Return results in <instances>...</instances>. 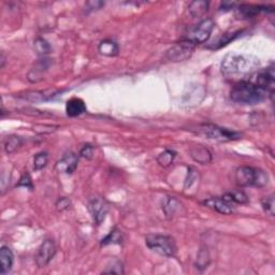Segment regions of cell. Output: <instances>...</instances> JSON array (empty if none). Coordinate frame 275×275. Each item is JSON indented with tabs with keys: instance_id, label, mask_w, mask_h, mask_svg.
Returning a JSON list of instances; mask_svg holds the SVG:
<instances>
[{
	"instance_id": "4dcf8cb0",
	"label": "cell",
	"mask_w": 275,
	"mask_h": 275,
	"mask_svg": "<svg viewBox=\"0 0 275 275\" xmlns=\"http://www.w3.org/2000/svg\"><path fill=\"white\" fill-rule=\"evenodd\" d=\"M80 156L85 159H92L94 157V148L91 144H85L80 150Z\"/></svg>"
},
{
	"instance_id": "d4e9b609",
	"label": "cell",
	"mask_w": 275,
	"mask_h": 275,
	"mask_svg": "<svg viewBox=\"0 0 275 275\" xmlns=\"http://www.w3.org/2000/svg\"><path fill=\"white\" fill-rule=\"evenodd\" d=\"M35 49L38 52V54H40V55H46L50 52V44L42 38H38L35 41Z\"/></svg>"
},
{
	"instance_id": "e0dca14e",
	"label": "cell",
	"mask_w": 275,
	"mask_h": 275,
	"mask_svg": "<svg viewBox=\"0 0 275 275\" xmlns=\"http://www.w3.org/2000/svg\"><path fill=\"white\" fill-rule=\"evenodd\" d=\"M98 52L101 55L106 56V57H114V56L119 55V44L113 40H110V39H105V40H102L99 43Z\"/></svg>"
},
{
	"instance_id": "4316f807",
	"label": "cell",
	"mask_w": 275,
	"mask_h": 275,
	"mask_svg": "<svg viewBox=\"0 0 275 275\" xmlns=\"http://www.w3.org/2000/svg\"><path fill=\"white\" fill-rule=\"evenodd\" d=\"M240 33V31H235V32H230V33H225V35H223L222 38L218 40L215 44H214V49H220L224 46H226L230 41L233 40V39L237 37Z\"/></svg>"
},
{
	"instance_id": "ac0fdd59",
	"label": "cell",
	"mask_w": 275,
	"mask_h": 275,
	"mask_svg": "<svg viewBox=\"0 0 275 275\" xmlns=\"http://www.w3.org/2000/svg\"><path fill=\"white\" fill-rule=\"evenodd\" d=\"M210 3L204 0H196V1L190 2L188 5V12L190 16L194 19H198L203 16L207 10H209Z\"/></svg>"
},
{
	"instance_id": "5b68a950",
	"label": "cell",
	"mask_w": 275,
	"mask_h": 275,
	"mask_svg": "<svg viewBox=\"0 0 275 275\" xmlns=\"http://www.w3.org/2000/svg\"><path fill=\"white\" fill-rule=\"evenodd\" d=\"M197 133L206 139L214 140V141H218V142L235 141V140H239L241 137H242L241 136V133L237 131L230 130V129L223 128L213 124L200 125L197 129Z\"/></svg>"
},
{
	"instance_id": "8fae6325",
	"label": "cell",
	"mask_w": 275,
	"mask_h": 275,
	"mask_svg": "<svg viewBox=\"0 0 275 275\" xmlns=\"http://www.w3.org/2000/svg\"><path fill=\"white\" fill-rule=\"evenodd\" d=\"M78 164V157L76 154L69 151L63 156L57 164H56V169L58 172L66 173V175H72L75 171Z\"/></svg>"
},
{
	"instance_id": "603a6c76",
	"label": "cell",
	"mask_w": 275,
	"mask_h": 275,
	"mask_svg": "<svg viewBox=\"0 0 275 275\" xmlns=\"http://www.w3.org/2000/svg\"><path fill=\"white\" fill-rule=\"evenodd\" d=\"M123 242V233L119 229H113L101 241V245H110V244H121Z\"/></svg>"
},
{
	"instance_id": "7a4b0ae2",
	"label": "cell",
	"mask_w": 275,
	"mask_h": 275,
	"mask_svg": "<svg viewBox=\"0 0 275 275\" xmlns=\"http://www.w3.org/2000/svg\"><path fill=\"white\" fill-rule=\"evenodd\" d=\"M268 96V94L258 87L252 81L242 80L238 82L232 87L230 93V98L235 103L252 105L262 102Z\"/></svg>"
},
{
	"instance_id": "4fadbf2b",
	"label": "cell",
	"mask_w": 275,
	"mask_h": 275,
	"mask_svg": "<svg viewBox=\"0 0 275 275\" xmlns=\"http://www.w3.org/2000/svg\"><path fill=\"white\" fill-rule=\"evenodd\" d=\"M86 112L85 102L80 98H71L67 101L66 113L70 117H76L84 114Z\"/></svg>"
},
{
	"instance_id": "cb8c5ba5",
	"label": "cell",
	"mask_w": 275,
	"mask_h": 275,
	"mask_svg": "<svg viewBox=\"0 0 275 275\" xmlns=\"http://www.w3.org/2000/svg\"><path fill=\"white\" fill-rule=\"evenodd\" d=\"M49 161V155L46 151L38 153L33 157V169L36 171H40L43 168H46Z\"/></svg>"
},
{
	"instance_id": "836d02e7",
	"label": "cell",
	"mask_w": 275,
	"mask_h": 275,
	"mask_svg": "<svg viewBox=\"0 0 275 275\" xmlns=\"http://www.w3.org/2000/svg\"><path fill=\"white\" fill-rule=\"evenodd\" d=\"M234 5H235L234 2H224L222 8H224L223 10H230V9H233Z\"/></svg>"
},
{
	"instance_id": "f1b7e54d",
	"label": "cell",
	"mask_w": 275,
	"mask_h": 275,
	"mask_svg": "<svg viewBox=\"0 0 275 275\" xmlns=\"http://www.w3.org/2000/svg\"><path fill=\"white\" fill-rule=\"evenodd\" d=\"M18 186L19 187H25L27 189H29V190H32L33 189V184H32V179L29 175V173H27V172H24L23 173V175L21 176L20 178V181L18 183Z\"/></svg>"
},
{
	"instance_id": "1f68e13d",
	"label": "cell",
	"mask_w": 275,
	"mask_h": 275,
	"mask_svg": "<svg viewBox=\"0 0 275 275\" xmlns=\"http://www.w3.org/2000/svg\"><path fill=\"white\" fill-rule=\"evenodd\" d=\"M71 204V201L66 198V197H61L56 202V207H57L58 211H65L67 209H69V206Z\"/></svg>"
},
{
	"instance_id": "9a60e30c",
	"label": "cell",
	"mask_w": 275,
	"mask_h": 275,
	"mask_svg": "<svg viewBox=\"0 0 275 275\" xmlns=\"http://www.w3.org/2000/svg\"><path fill=\"white\" fill-rule=\"evenodd\" d=\"M0 260H1V274H8L12 270L14 262L13 251L8 246H2L0 250Z\"/></svg>"
},
{
	"instance_id": "52a82bcc",
	"label": "cell",
	"mask_w": 275,
	"mask_h": 275,
	"mask_svg": "<svg viewBox=\"0 0 275 275\" xmlns=\"http://www.w3.org/2000/svg\"><path fill=\"white\" fill-rule=\"evenodd\" d=\"M214 26L215 23L212 19H205L201 21L200 23L194 28L193 31L189 33L187 39L193 43H195L196 46H197V44L204 43L205 41L209 40L211 33L213 29H214Z\"/></svg>"
},
{
	"instance_id": "3957f363",
	"label": "cell",
	"mask_w": 275,
	"mask_h": 275,
	"mask_svg": "<svg viewBox=\"0 0 275 275\" xmlns=\"http://www.w3.org/2000/svg\"><path fill=\"white\" fill-rule=\"evenodd\" d=\"M234 179L240 187H263L268 184L269 177L265 171L249 166H242L235 170Z\"/></svg>"
},
{
	"instance_id": "7402d4cb",
	"label": "cell",
	"mask_w": 275,
	"mask_h": 275,
	"mask_svg": "<svg viewBox=\"0 0 275 275\" xmlns=\"http://www.w3.org/2000/svg\"><path fill=\"white\" fill-rule=\"evenodd\" d=\"M175 156H176V153L175 150H166L165 151L160 153L158 155V157H157V162H158L161 167L167 168L172 164L173 160H175Z\"/></svg>"
},
{
	"instance_id": "7c38bea8",
	"label": "cell",
	"mask_w": 275,
	"mask_h": 275,
	"mask_svg": "<svg viewBox=\"0 0 275 275\" xmlns=\"http://www.w3.org/2000/svg\"><path fill=\"white\" fill-rule=\"evenodd\" d=\"M203 204L224 215H229L233 212V203H230V202H228L223 197H214V198L206 199L203 201Z\"/></svg>"
},
{
	"instance_id": "83f0119b",
	"label": "cell",
	"mask_w": 275,
	"mask_h": 275,
	"mask_svg": "<svg viewBox=\"0 0 275 275\" xmlns=\"http://www.w3.org/2000/svg\"><path fill=\"white\" fill-rule=\"evenodd\" d=\"M102 273H114V274H123L124 273V269H123L122 262L119 260L112 261L111 265L106 267L105 270Z\"/></svg>"
},
{
	"instance_id": "f546056e",
	"label": "cell",
	"mask_w": 275,
	"mask_h": 275,
	"mask_svg": "<svg viewBox=\"0 0 275 275\" xmlns=\"http://www.w3.org/2000/svg\"><path fill=\"white\" fill-rule=\"evenodd\" d=\"M209 262H210V258H209V255H207V251L201 250L198 256V266L199 267H197V268L201 269V270L202 269H205V268H207Z\"/></svg>"
},
{
	"instance_id": "8992f818",
	"label": "cell",
	"mask_w": 275,
	"mask_h": 275,
	"mask_svg": "<svg viewBox=\"0 0 275 275\" xmlns=\"http://www.w3.org/2000/svg\"><path fill=\"white\" fill-rule=\"evenodd\" d=\"M196 44L193 43L188 39L178 41L166 52V58L173 63H179V61L187 60L192 57L195 52Z\"/></svg>"
},
{
	"instance_id": "5bb4252c",
	"label": "cell",
	"mask_w": 275,
	"mask_h": 275,
	"mask_svg": "<svg viewBox=\"0 0 275 275\" xmlns=\"http://www.w3.org/2000/svg\"><path fill=\"white\" fill-rule=\"evenodd\" d=\"M189 153L190 156H192V158L201 165L209 164V162H211L212 160L211 151L206 148L202 147V145H195V147L190 149Z\"/></svg>"
},
{
	"instance_id": "44dd1931",
	"label": "cell",
	"mask_w": 275,
	"mask_h": 275,
	"mask_svg": "<svg viewBox=\"0 0 275 275\" xmlns=\"http://www.w3.org/2000/svg\"><path fill=\"white\" fill-rule=\"evenodd\" d=\"M22 144H23V139L19 136H9L4 141V150L8 154H12L15 150H18Z\"/></svg>"
},
{
	"instance_id": "d6a6232c",
	"label": "cell",
	"mask_w": 275,
	"mask_h": 275,
	"mask_svg": "<svg viewBox=\"0 0 275 275\" xmlns=\"http://www.w3.org/2000/svg\"><path fill=\"white\" fill-rule=\"evenodd\" d=\"M104 5V2L102 1H88L86 3V9L89 11V10H99L101 9Z\"/></svg>"
},
{
	"instance_id": "ffe728a7",
	"label": "cell",
	"mask_w": 275,
	"mask_h": 275,
	"mask_svg": "<svg viewBox=\"0 0 275 275\" xmlns=\"http://www.w3.org/2000/svg\"><path fill=\"white\" fill-rule=\"evenodd\" d=\"M224 199H226L230 203H238V204H245L249 202V197L245 193L241 190H235L232 193H227L223 196Z\"/></svg>"
},
{
	"instance_id": "d6986e66",
	"label": "cell",
	"mask_w": 275,
	"mask_h": 275,
	"mask_svg": "<svg viewBox=\"0 0 275 275\" xmlns=\"http://www.w3.org/2000/svg\"><path fill=\"white\" fill-rule=\"evenodd\" d=\"M181 202L177 201L175 198H167L164 203H162V210L166 213V215L168 217H172L176 214V212L181 210Z\"/></svg>"
},
{
	"instance_id": "6da1fadb",
	"label": "cell",
	"mask_w": 275,
	"mask_h": 275,
	"mask_svg": "<svg viewBox=\"0 0 275 275\" xmlns=\"http://www.w3.org/2000/svg\"><path fill=\"white\" fill-rule=\"evenodd\" d=\"M260 66L257 57L248 54H228L222 63L223 75L229 78H241L254 75Z\"/></svg>"
},
{
	"instance_id": "277c9868",
	"label": "cell",
	"mask_w": 275,
	"mask_h": 275,
	"mask_svg": "<svg viewBox=\"0 0 275 275\" xmlns=\"http://www.w3.org/2000/svg\"><path fill=\"white\" fill-rule=\"evenodd\" d=\"M145 244L151 251L165 257H173L177 250L175 240L170 235L149 234L145 238Z\"/></svg>"
},
{
	"instance_id": "484cf974",
	"label": "cell",
	"mask_w": 275,
	"mask_h": 275,
	"mask_svg": "<svg viewBox=\"0 0 275 275\" xmlns=\"http://www.w3.org/2000/svg\"><path fill=\"white\" fill-rule=\"evenodd\" d=\"M274 195H270L268 197H265L261 200V205L263 207L268 214H270L271 216L274 215Z\"/></svg>"
},
{
	"instance_id": "ba28073f",
	"label": "cell",
	"mask_w": 275,
	"mask_h": 275,
	"mask_svg": "<svg viewBox=\"0 0 275 275\" xmlns=\"http://www.w3.org/2000/svg\"><path fill=\"white\" fill-rule=\"evenodd\" d=\"M274 66L271 65L268 68L263 69L261 71L258 72L255 77L254 82L258 87H260L262 91H265L268 95L274 94V86H275V81H274Z\"/></svg>"
},
{
	"instance_id": "2e32d148",
	"label": "cell",
	"mask_w": 275,
	"mask_h": 275,
	"mask_svg": "<svg viewBox=\"0 0 275 275\" xmlns=\"http://www.w3.org/2000/svg\"><path fill=\"white\" fill-rule=\"evenodd\" d=\"M262 11H268V7H261V5L252 4H242L237 9V15L240 19H250L259 14Z\"/></svg>"
},
{
	"instance_id": "30bf717a",
	"label": "cell",
	"mask_w": 275,
	"mask_h": 275,
	"mask_svg": "<svg viewBox=\"0 0 275 275\" xmlns=\"http://www.w3.org/2000/svg\"><path fill=\"white\" fill-rule=\"evenodd\" d=\"M88 210L91 212L93 221L96 225H100L109 212V204L102 198H93L88 203Z\"/></svg>"
},
{
	"instance_id": "9c48e42d",
	"label": "cell",
	"mask_w": 275,
	"mask_h": 275,
	"mask_svg": "<svg viewBox=\"0 0 275 275\" xmlns=\"http://www.w3.org/2000/svg\"><path fill=\"white\" fill-rule=\"evenodd\" d=\"M56 254V245L53 240H46L38 249L36 263L39 268L47 267Z\"/></svg>"
}]
</instances>
